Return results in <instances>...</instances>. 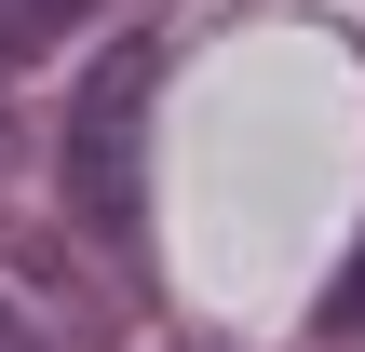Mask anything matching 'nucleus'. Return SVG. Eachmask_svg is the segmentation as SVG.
<instances>
[{"label":"nucleus","instance_id":"f257e3e1","mask_svg":"<svg viewBox=\"0 0 365 352\" xmlns=\"http://www.w3.org/2000/svg\"><path fill=\"white\" fill-rule=\"evenodd\" d=\"M149 95H163V41H108L68 109V203L108 258L149 244Z\"/></svg>","mask_w":365,"mask_h":352},{"label":"nucleus","instance_id":"20e7f679","mask_svg":"<svg viewBox=\"0 0 365 352\" xmlns=\"http://www.w3.org/2000/svg\"><path fill=\"white\" fill-rule=\"evenodd\" d=\"M0 352H54V339H41V326H27V312L0 298Z\"/></svg>","mask_w":365,"mask_h":352},{"label":"nucleus","instance_id":"f03ea898","mask_svg":"<svg viewBox=\"0 0 365 352\" xmlns=\"http://www.w3.org/2000/svg\"><path fill=\"white\" fill-rule=\"evenodd\" d=\"M81 14H95V0H0V81H14V68H41Z\"/></svg>","mask_w":365,"mask_h":352},{"label":"nucleus","instance_id":"7ed1b4c3","mask_svg":"<svg viewBox=\"0 0 365 352\" xmlns=\"http://www.w3.org/2000/svg\"><path fill=\"white\" fill-rule=\"evenodd\" d=\"M325 339H365V244H352V271H339V298H325Z\"/></svg>","mask_w":365,"mask_h":352}]
</instances>
